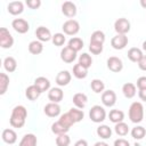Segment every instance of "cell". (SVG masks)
<instances>
[{
	"instance_id": "6da1fadb",
	"label": "cell",
	"mask_w": 146,
	"mask_h": 146,
	"mask_svg": "<svg viewBox=\"0 0 146 146\" xmlns=\"http://www.w3.org/2000/svg\"><path fill=\"white\" fill-rule=\"evenodd\" d=\"M26 116H27V111H26L25 106L17 105L11 111L9 123L13 128H17V129L23 128L25 124V121H26Z\"/></svg>"
},
{
	"instance_id": "7a4b0ae2",
	"label": "cell",
	"mask_w": 146,
	"mask_h": 146,
	"mask_svg": "<svg viewBox=\"0 0 146 146\" xmlns=\"http://www.w3.org/2000/svg\"><path fill=\"white\" fill-rule=\"evenodd\" d=\"M129 119L133 123H140L144 119V106L140 102H133L129 107Z\"/></svg>"
},
{
	"instance_id": "3957f363",
	"label": "cell",
	"mask_w": 146,
	"mask_h": 146,
	"mask_svg": "<svg viewBox=\"0 0 146 146\" xmlns=\"http://www.w3.org/2000/svg\"><path fill=\"white\" fill-rule=\"evenodd\" d=\"M89 117L95 123H100L106 119V111L100 105H94L89 111Z\"/></svg>"
},
{
	"instance_id": "277c9868",
	"label": "cell",
	"mask_w": 146,
	"mask_h": 146,
	"mask_svg": "<svg viewBox=\"0 0 146 146\" xmlns=\"http://www.w3.org/2000/svg\"><path fill=\"white\" fill-rule=\"evenodd\" d=\"M14 44V38L6 27H0V47L3 49L11 48Z\"/></svg>"
},
{
	"instance_id": "5b68a950",
	"label": "cell",
	"mask_w": 146,
	"mask_h": 146,
	"mask_svg": "<svg viewBox=\"0 0 146 146\" xmlns=\"http://www.w3.org/2000/svg\"><path fill=\"white\" fill-rule=\"evenodd\" d=\"M63 31H64V34H67V35H75L79 31H80V24L78 21L75 19H67L63 26H62Z\"/></svg>"
},
{
	"instance_id": "8992f818",
	"label": "cell",
	"mask_w": 146,
	"mask_h": 146,
	"mask_svg": "<svg viewBox=\"0 0 146 146\" xmlns=\"http://www.w3.org/2000/svg\"><path fill=\"white\" fill-rule=\"evenodd\" d=\"M114 30H115L116 34L127 35V33L130 31V22L124 17L117 18L115 21V23H114Z\"/></svg>"
},
{
	"instance_id": "52a82bcc",
	"label": "cell",
	"mask_w": 146,
	"mask_h": 146,
	"mask_svg": "<svg viewBox=\"0 0 146 146\" xmlns=\"http://www.w3.org/2000/svg\"><path fill=\"white\" fill-rule=\"evenodd\" d=\"M129 40L128 36L124 34H116L111 39V46L116 50H122L127 47Z\"/></svg>"
},
{
	"instance_id": "ba28073f",
	"label": "cell",
	"mask_w": 146,
	"mask_h": 146,
	"mask_svg": "<svg viewBox=\"0 0 146 146\" xmlns=\"http://www.w3.org/2000/svg\"><path fill=\"white\" fill-rule=\"evenodd\" d=\"M11 27H13L17 33L24 34V33H26V32L30 30V24H29L27 21H25L24 18H15V19L11 22Z\"/></svg>"
},
{
	"instance_id": "9c48e42d",
	"label": "cell",
	"mask_w": 146,
	"mask_h": 146,
	"mask_svg": "<svg viewBox=\"0 0 146 146\" xmlns=\"http://www.w3.org/2000/svg\"><path fill=\"white\" fill-rule=\"evenodd\" d=\"M102 103L106 107H112L116 103V94L113 90H105L102 94Z\"/></svg>"
},
{
	"instance_id": "30bf717a",
	"label": "cell",
	"mask_w": 146,
	"mask_h": 146,
	"mask_svg": "<svg viewBox=\"0 0 146 146\" xmlns=\"http://www.w3.org/2000/svg\"><path fill=\"white\" fill-rule=\"evenodd\" d=\"M76 51H74L73 49H71L68 46L64 47L62 50H60V59L64 62V63H73L75 59H76Z\"/></svg>"
},
{
	"instance_id": "8fae6325",
	"label": "cell",
	"mask_w": 146,
	"mask_h": 146,
	"mask_svg": "<svg viewBox=\"0 0 146 146\" xmlns=\"http://www.w3.org/2000/svg\"><path fill=\"white\" fill-rule=\"evenodd\" d=\"M107 68L114 73H119L123 68V63L119 57L112 56L107 59Z\"/></svg>"
},
{
	"instance_id": "7c38bea8",
	"label": "cell",
	"mask_w": 146,
	"mask_h": 146,
	"mask_svg": "<svg viewBox=\"0 0 146 146\" xmlns=\"http://www.w3.org/2000/svg\"><path fill=\"white\" fill-rule=\"evenodd\" d=\"M35 35H36V39L41 42H47L49 40L52 39V35H51V32L49 29H47L46 26H39L36 27L35 30Z\"/></svg>"
},
{
	"instance_id": "4fadbf2b",
	"label": "cell",
	"mask_w": 146,
	"mask_h": 146,
	"mask_svg": "<svg viewBox=\"0 0 146 146\" xmlns=\"http://www.w3.org/2000/svg\"><path fill=\"white\" fill-rule=\"evenodd\" d=\"M43 112L49 117H56L60 114V106L57 103H48L44 106Z\"/></svg>"
},
{
	"instance_id": "5bb4252c",
	"label": "cell",
	"mask_w": 146,
	"mask_h": 146,
	"mask_svg": "<svg viewBox=\"0 0 146 146\" xmlns=\"http://www.w3.org/2000/svg\"><path fill=\"white\" fill-rule=\"evenodd\" d=\"M62 13L68 18L74 17L76 15V6H75V3L72 2V1H65L62 5Z\"/></svg>"
},
{
	"instance_id": "9a60e30c",
	"label": "cell",
	"mask_w": 146,
	"mask_h": 146,
	"mask_svg": "<svg viewBox=\"0 0 146 146\" xmlns=\"http://www.w3.org/2000/svg\"><path fill=\"white\" fill-rule=\"evenodd\" d=\"M7 10H8L9 14H11L14 16H17V15H21L24 11V5H23L22 1H11V2L8 3Z\"/></svg>"
},
{
	"instance_id": "2e32d148",
	"label": "cell",
	"mask_w": 146,
	"mask_h": 146,
	"mask_svg": "<svg viewBox=\"0 0 146 146\" xmlns=\"http://www.w3.org/2000/svg\"><path fill=\"white\" fill-rule=\"evenodd\" d=\"M71 80H72V75H71V73L68 72V71H60L58 74H57V76H56V83H57V86H59V87H65V86H67L70 82H71Z\"/></svg>"
},
{
	"instance_id": "e0dca14e",
	"label": "cell",
	"mask_w": 146,
	"mask_h": 146,
	"mask_svg": "<svg viewBox=\"0 0 146 146\" xmlns=\"http://www.w3.org/2000/svg\"><path fill=\"white\" fill-rule=\"evenodd\" d=\"M64 97V92L60 88H50V90L48 91V99L50 100V103H59L63 100Z\"/></svg>"
},
{
	"instance_id": "ac0fdd59",
	"label": "cell",
	"mask_w": 146,
	"mask_h": 146,
	"mask_svg": "<svg viewBox=\"0 0 146 146\" xmlns=\"http://www.w3.org/2000/svg\"><path fill=\"white\" fill-rule=\"evenodd\" d=\"M1 138L6 144L13 145L17 141V133L13 129H5L1 133Z\"/></svg>"
},
{
	"instance_id": "d6986e66",
	"label": "cell",
	"mask_w": 146,
	"mask_h": 146,
	"mask_svg": "<svg viewBox=\"0 0 146 146\" xmlns=\"http://www.w3.org/2000/svg\"><path fill=\"white\" fill-rule=\"evenodd\" d=\"M34 86L40 90V92H44L50 90V81L49 79L44 78V76H39L34 80Z\"/></svg>"
},
{
	"instance_id": "ffe728a7",
	"label": "cell",
	"mask_w": 146,
	"mask_h": 146,
	"mask_svg": "<svg viewBox=\"0 0 146 146\" xmlns=\"http://www.w3.org/2000/svg\"><path fill=\"white\" fill-rule=\"evenodd\" d=\"M87 103H88V97H87L86 94H83V92H76L73 96V104L75 105L76 108H80V110L84 108L86 105H87Z\"/></svg>"
},
{
	"instance_id": "44dd1931",
	"label": "cell",
	"mask_w": 146,
	"mask_h": 146,
	"mask_svg": "<svg viewBox=\"0 0 146 146\" xmlns=\"http://www.w3.org/2000/svg\"><path fill=\"white\" fill-rule=\"evenodd\" d=\"M36 145H38V139L34 133L24 135L18 144V146H36Z\"/></svg>"
},
{
	"instance_id": "7402d4cb",
	"label": "cell",
	"mask_w": 146,
	"mask_h": 146,
	"mask_svg": "<svg viewBox=\"0 0 146 146\" xmlns=\"http://www.w3.org/2000/svg\"><path fill=\"white\" fill-rule=\"evenodd\" d=\"M122 92L124 95L125 98L130 99V98H133L136 96V92H137V89H136V86L131 82H127L122 86Z\"/></svg>"
},
{
	"instance_id": "603a6c76",
	"label": "cell",
	"mask_w": 146,
	"mask_h": 146,
	"mask_svg": "<svg viewBox=\"0 0 146 146\" xmlns=\"http://www.w3.org/2000/svg\"><path fill=\"white\" fill-rule=\"evenodd\" d=\"M143 56L144 55H143L141 49H139L137 47H132L128 50V58L133 63H138L143 58Z\"/></svg>"
},
{
	"instance_id": "cb8c5ba5",
	"label": "cell",
	"mask_w": 146,
	"mask_h": 146,
	"mask_svg": "<svg viewBox=\"0 0 146 146\" xmlns=\"http://www.w3.org/2000/svg\"><path fill=\"white\" fill-rule=\"evenodd\" d=\"M108 119L111 122L113 123H119V122H123L124 119V113L121 110H111L108 113Z\"/></svg>"
},
{
	"instance_id": "d4e9b609",
	"label": "cell",
	"mask_w": 146,
	"mask_h": 146,
	"mask_svg": "<svg viewBox=\"0 0 146 146\" xmlns=\"http://www.w3.org/2000/svg\"><path fill=\"white\" fill-rule=\"evenodd\" d=\"M29 51L32 55H40L43 51V44L39 40H33L29 43Z\"/></svg>"
},
{
	"instance_id": "484cf974",
	"label": "cell",
	"mask_w": 146,
	"mask_h": 146,
	"mask_svg": "<svg viewBox=\"0 0 146 146\" xmlns=\"http://www.w3.org/2000/svg\"><path fill=\"white\" fill-rule=\"evenodd\" d=\"M40 95H41L40 90H39L34 84L27 87L26 90H25V96H26V98H27L29 100H32V102H33V100H36Z\"/></svg>"
},
{
	"instance_id": "4316f807",
	"label": "cell",
	"mask_w": 146,
	"mask_h": 146,
	"mask_svg": "<svg viewBox=\"0 0 146 146\" xmlns=\"http://www.w3.org/2000/svg\"><path fill=\"white\" fill-rule=\"evenodd\" d=\"M68 130H70V128L65 127L60 121H56V122H54V123L51 124V131H52V133H55V135H57V136L67 133Z\"/></svg>"
},
{
	"instance_id": "83f0119b",
	"label": "cell",
	"mask_w": 146,
	"mask_h": 146,
	"mask_svg": "<svg viewBox=\"0 0 146 146\" xmlns=\"http://www.w3.org/2000/svg\"><path fill=\"white\" fill-rule=\"evenodd\" d=\"M3 67H5V70H6L7 72H9V73L15 72L16 68H17V62H16V59H15L14 57H11V56L6 57V58L3 59Z\"/></svg>"
},
{
	"instance_id": "f1b7e54d",
	"label": "cell",
	"mask_w": 146,
	"mask_h": 146,
	"mask_svg": "<svg viewBox=\"0 0 146 146\" xmlns=\"http://www.w3.org/2000/svg\"><path fill=\"white\" fill-rule=\"evenodd\" d=\"M73 75L76 79H86L88 75V68L83 67L81 64H75L73 66Z\"/></svg>"
},
{
	"instance_id": "f546056e",
	"label": "cell",
	"mask_w": 146,
	"mask_h": 146,
	"mask_svg": "<svg viewBox=\"0 0 146 146\" xmlns=\"http://www.w3.org/2000/svg\"><path fill=\"white\" fill-rule=\"evenodd\" d=\"M71 49H73L74 51H80L83 48V40L79 36H73L72 39L68 40V44H67Z\"/></svg>"
},
{
	"instance_id": "4dcf8cb0",
	"label": "cell",
	"mask_w": 146,
	"mask_h": 146,
	"mask_svg": "<svg viewBox=\"0 0 146 146\" xmlns=\"http://www.w3.org/2000/svg\"><path fill=\"white\" fill-rule=\"evenodd\" d=\"M96 132H97L98 137H100L102 139H108V138L112 136V129H111L108 125H106V124L99 125V127L97 128Z\"/></svg>"
},
{
	"instance_id": "1f68e13d",
	"label": "cell",
	"mask_w": 146,
	"mask_h": 146,
	"mask_svg": "<svg viewBox=\"0 0 146 146\" xmlns=\"http://www.w3.org/2000/svg\"><path fill=\"white\" fill-rule=\"evenodd\" d=\"M131 137L133 138V139H136V140H140V139H143L144 137H145V135H146V129L144 128V127H141V125H136L135 128H132L131 129Z\"/></svg>"
},
{
	"instance_id": "d6a6232c",
	"label": "cell",
	"mask_w": 146,
	"mask_h": 146,
	"mask_svg": "<svg viewBox=\"0 0 146 146\" xmlns=\"http://www.w3.org/2000/svg\"><path fill=\"white\" fill-rule=\"evenodd\" d=\"M90 87H91L94 92H96V94H100L102 92L103 94L104 89H105V83L100 79H94L91 81V83H90Z\"/></svg>"
},
{
	"instance_id": "836d02e7",
	"label": "cell",
	"mask_w": 146,
	"mask_h": 146,
	"mask_svg": "<svg viewBox=\"0 0 146 146\" xmlns=\"http://www.w3.org/2000/svg\"><path fill=\"white\" fill-rule=\"evenodd\" d=\"M114 130H115L117 136L124 137V136H127L129 133V125L127 123H124V122H119V123L115 124Z\"/></svg>"
},
{
	"instance_id": "e575fe53",
	"label": "cell",
	"mask_w": 146,
	"mask_h": 146,
	"mask_svg": "<svg viewBox=\"0 0 146 146\" xmlns=\"http://www.w3.org/2000/svg\"><path fill=\"white\" fill-rule=\"evenodd\" d=\"M9 86V76L6 73H0V95H5Z\"/></svg>"
},
{
	"instance_id": "d590c367",
	"label": "cell",
	"mask_w": 146,
	"mask_h": 146,
	"mask_svg": "<svg viewBox=\"0 0 146 146\" xmlns=\"http://www.w3.org/2000/svg\"><path fill=\"white\" fill-rule=\"evenodd\" d=\"M68 114L71 115V117L73 119V121L76 123V122H80V121H82L83 120V117H84V113H83V111H81L80 108H71L70 111H68Z\"/></svg>"
},
{
	"instance_id": "8d00e7d4",
	"label": "cell",
	"mask_w": 146,
	"mask_h": 146,
	"mask_svg": "<svg viewBox=\"0 0 146 146\" xmlns=\"http://www.w3.org/2000/svg\"><path fill=\"white\" fill-rule=\"evenodd\" d=\"M90 42H96V43H102L104 44L105 42V33L103 31H95L91 33L90 36Z\"/></svg>"
},
{
	"instance_id": "74e56055",
	"label": "cell",
	"mask_w": 146,
	"mask_h": 146,
	"mask_svg": "<svg viewBox=\"0 0 146 146\" xmlns=\"http://www.w3.org/2000/svg\"><path fill=\"white\" fill-rule=\"evenodd\" d=\"M79 64H81L83 67H86V68H89L90 66H91V64H92V58H91V56L89 55V54H87V52H83V54H81L80 56H79Z\"/></svg>"
},
{
	"instance_id": "f35d334b",
	"label": "cell",
	"mask_w": 146,
	"mask_h": 146,
	"mask_svg": "<svg viewBox=\"0 0 146 146\" xmlns=\"http://www.w3.org/2000/svg\"><path fill=\"white\" fill-rule=\"evenodd\" d=\"M71 143V138L68 137L67 133L59 135L56 137V145L57 146H68Z\"/></svg>"
},
{
	"instance_id": "ab89813d",
	"label": "cell",
	"mask_w": 146,
	"mask_h": 146,
	"mask_svg": "<svg viewBox=\"0 0 146 146\" xmlns=\"http://www.w3.org/2000/svg\"><path fill=\"white\" fill-rule=\"evenodd\" d=\"M51 41H52V43H54L55 46H57V47H60V46H63V44L65 43V41H66V38H65L64 33H55V34L52 35V39H51Z\"/></svg>"
},
{
	"instance_id": "60d3db41",
	"label": "cell",
	"mask_w": 146,
	"mask_h": 146,
	"mask_svg": "<svg viewBox=\"0 0 146 146\" xmlns=\"http://www.w3.org/2000/svg\"><path fill=\"white\" fill-rule=\"evenodd\" d=\"M58 121H60L65 127H67V128H71L75 122L73 121V119L71 117V115L68 114V112L67 113H64V114H62L60 116H59V120Z\"/></svg>"
},
{
	"instance_id": "b9f144b4",
	"label": "cell",
	"mask_w": 146,
	"mask_h": 146,
	"mask_svg": "<svg viewBox=\"0 0 146 146\" xmlns=\"http://www.w3.org/2000/svg\"><path fill=\"white\" fill-rule=\"evenodd\" d=\"M89 50L94 55H99L103 51V44L102 43H96V42H90L89 43Z\"/></svg>"
},
{
	"instance_id": "7bdbcfd3",
	"label": "cell",
	"mask_w": 146,
	"mask_h": 146,
	"mask_svg": "<svg viewBox=\"0 0 146 146\" xmlns=\"http://www.w3.org/2000/svg\"><path fill=\"white\" fill-rule=\"evenodd\" d=\"M25 3L31 9H38L41 6V1L40 0H26Z\"/></svg>"
},
{
	"instance_id": "ee69618b",
	"label": "cell",
	"mask_w": 146,
	"mask_h": 146,
	"mask_svg": "<svg viewBox=\"0 0 146 146\" xmlns=\"http://www.w3.org/2000/svg\"><path fill=\"white\" fill-rule=\"evenodd\" d=\"M136 86H137V88H138L139 90L146 89V76H140V78H138Z\"/></svg>"
},
{
	"instance_id": "f6af8a7d",
	"label": "cell",
	"mask_w": 146,
	"mask_h": 146,
	"mask_svg": "<svg viewBox=\"0 0 146 146\" xmlns=\"http://www.w3.org/2000/svg\"><path fill=\"white\" fill-rule=\"evenodd\" d=\"M114 146H130V143L124 138H119L114 141Z\"/></svg>"
},
{
	"instance_id": "bcb514c9",
	"label": "cell",
	"mask_w": 146,
	"mask_h": 146,
	"mask_svg": "<svg viewBox=\"0 0 146 146\" xmlns=\"http://www.w3.org/2000/svg\"><path fill=\"white\" fill-rule=\"evenodd\" d=\"M138 67L141 70V71H146V56L144 55L143 58L138 62Z\"/></svg>"
},
{
	"instance_id": "7dc6e473",
	"label": "cell",
	"mask_w": 146,
	"mask_h": 146,
	"mask_svg": "<svg viewBox=\"0 0 146 146\" xmlns=\"http://www.w3.org/2000/svg\"><path fill=\"white\" fill-rule=\"evenodd\" d=\"M138 96H139L140 100H143V102H146V89L139 90V92H138Z\"/></svg>"
},
{
	"instance_id": "c3c4849f",
	"label": "cell",
	"mask_w": 146,
	"mask_h": 146,
	"mask_svg": "<svg viewBox=\"0 0 146 146\" xmlns=\"http://www.w3.org/2000/svg\"><path fill=\"white\" fill-rule=\"evenodd\" d=\"M74 146H88V143H87L86 139H79V140L74 144Z\"/></svg>"
},
{
	"instance_id": "681fc988",
	"label": "cell",
	"mask_w": 146,
	"mask_h": 146,
	"mask_svg": "<svg viewBox=\"0 0 146 146\" xmlns=\"http://www.w3.org/2000/svg\"><path fill=\"white\" fill-rule=\"evenodd\" d=\"M94 146H110V145L107 143H105V141H97V143H95Z\"/></svg>"
},
{
	"instance_id": "f907efd6",
	"label": "cell",
	"mask_w": 146,
	"mask_h": 146,
	"mask_svg": "<svg viewBox=\"0 0 146 146\" xmlns=\"http://www.w3.org/2000/svg\"><path fill=\"white\" fill-rule=\"evenodd\" d=\"M140 6L143 8H146V0H140Z\"/></svg>"
},
{
	"instance_id": "816d5d0a",
	"label": "cell",
	"mask_w": 146,
	"mask_h": 146,
	"mask_svg": "<svg viewBox=\"0 0 146 146\" xmlns=\"http://www.w3.org/2000/svg\"><path fill=\"white\" fill-rule=\"evenodd\" d=\"M143 50H144V51H146V41H144V42H143Z\"/></svg>"
},
{
	"instance_id": "f5cc1de1",
	"label": "cell",
	"mask_w": 146,
	"mask_h": 146,
	"mask_svg": "<svg viewBox=\"0 0 146 146\" xmlns=\"http://www.w3.org/2000/svg\"><path fill=\"white\" fill-rule=\"evenodd\" d=\"M135 146H140V145H139L138 143H136V144H135Z\"/></svg>"
}]
</instances>
